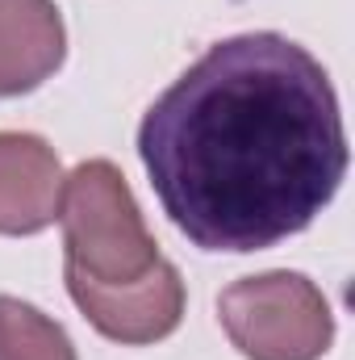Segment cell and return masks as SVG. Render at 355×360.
Wrapping results in <instances>:
<instances>
[{"instance_id": "cell-3", "label": "cell", "mask_w": 355, "mask_h": 360, "mask_svg": "<svg viewBox=\"0 0 355 360\" xmlns=\"http://www.w3.org/2000/svg\"><path fill=\"white\" fill-rule=\"evenodd\" d=\"M217 319L247 360H318L335 344V314L301 272L243 276L217 297Z\"/></svg>"}, {"instance_id": "cell-1", "label": "cell", "mask_w": 355, "mask_h": 360, "mask_svg": "<svg viewBox=\"0 0 355 360\" xmlns=\"http://www.w3.org/2000/svg\"><path fill=\"white\" fill-rule=\"evenodd\" d=\"M138 155L163 214L201 252H264L301 235L347 176L326 68L284 34L213 42L142 126Z\"/></svg>"}, {"instance_id": "cell-4", "label": "cell", "mask_w": 355, "mask_h": 360, "mask_svg": "<svg viewBox=\"0 0 355 360\" xmlns=\"http://www.w3.org/2000/svg\"><path fill=\"white\" fill-rule=\"evenodd\" d=\"M67 293L84 310V319L113 344H159L184 319V281L168 260H159L130 285H96L67 272Z\"/></svg>"}, {"instance_id": "cell-2", "label": "cell", "mask_w": 355, "mask_h": 360, "mask_svg": "<svg viewBox=\"0 0 355 360\" xmlns=\"http://www.w3.org/2000/svg\"><path fill=\"white\" fill-rule=\"evenodd\" d=\"M59 218L67 272L84 281L130 285L163 260L130 184L109 160H88L63 180Z\"/></svg>"}, {"instance_id": "cell-6", "label": "cell", "mask_w": 355, "mask_h": 360, "mask_svg": "<svg viewBox=\"0 0 355 360\" xmlns=\"http://www.w3.org/2000/svg\"><path fill=\"white\" fill-rule=\"evenodd\" d=\"M67 55V30L55 0H0V96L46 84Z\"/></svg>"}, {"instance_id": "cell-7", "label": "cell", "mask_w": 355, "mask_h": 360, "mask_svg": "<svg viewBox=\"0 0 355 360\" xmlns=\"http://www.w3.org/2000/svg\"><path fill=\"white\" fill-rule=\"evenodd\" d=\"M0 360H76V344L38 306L0 293Z\"/></svg>"}, {"instance_id": "cell-5", "label": "cell", "mask_w": 355, "mask_h": 360, "mask_svg": "<svg viewBox=\"0 0 355 360\" xmlns=\"http://www.w3.org/2000/svg\"><path fill=\"white\" fill-rule=\"evenodd\" d=\"M63 164L38 134H0V235H38L59 218Z\"/></svg>"}]
</instances>
